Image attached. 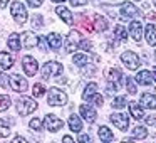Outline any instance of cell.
I'll return each mask as SVG.
<instances>
[{"instance_id": "cell-18", "label": "cell", "mask_w": 156, "mask_h": 143, "mask_svg": "<svg viewBox=\"0 0 156 143\" xmlns=\"http://www.w3.org/2000/svg\"><path fill=\"white\" fill-rule=\"evenodd\" d=\"M37 41H39V37H37V35H34L32 32H24V34H22V42H24V46L27 49L37 46Z\"/></svg>"}, {"instance_id": "cell-11", "label": "cell", "mask_w": 156, "mask_h": 143, "mask_svg": "<svg viewBox=\"0 0 156 143\" xmlns=\"http://www.w3.org/2000/svg\"><path fill=\"white\" fill-rule=\"evenodd\" d=\"M111 121L114 123L116 128H119L121 131H126L128 130V125H129V119L126 115H122V113H112L111 115Z\"/></svg>"}, {"instance_id": "cell-27", "label": "cell", "mask_w": 156, "mask_h": 143, "mask_svg": "<svg viewBox=\"0 0 156 143\" xmlns=\"http://www.w3.org/2000/svg\"><path fill=\"white\" fill-rule=\"evenodd\" d=\"M7 44H9V49H12V51H20V41H19V35L17 34H12L10 37H9V41H7Z\"/></svg>"}, {"instance_id": "cell-15", "label": "cell", "mask_w": 156, "mask_h": 143, "mask_svg": "<svg viewBox=\"0 0 156 143\" xmlns=\"http://www.w3.org/2000/svg\"><path fill=\"white\" fill-rule=\"evenodd\" d=\"M108 27H109L108 19H104L102 15L96 14L94 15V31L96 32H104V31H108Z\"/></svg>"}, {"instance_id": "cell-36", "label": "cell", "mask_w": 156, "mask_h": 143, "mask_svg": "<svg viewBox=\"0 0 156 143\" xmlns=\"http://www.w3.org/2000/svg\"><path fill=\"white\" fill-rule=\"evenodd\" d=\"M32 93H34V98H41V96H44L45 88L41 84V82H37V84H34V89H32Z\"/></svg>"}, {"instance_id": "cell-2", "label": "cell", "mask_w": 156, "mask_h": 143, "mask_svg": "<svg viewBox=\"0 0 156 143\" xmlns=\"http://www.w3.org/2000/svg\"><path fill=\"white\" fill-rule=\"evenodd\" d=\"M35 109H37V103H35V99H32V98L24 96V98H20L17 101V111H19V115H22V116L30 115V113L35 111Z\"/></svg>"}, {"instance_id": "cell-46", "label": "cell", "mask_w": 156, "mask_h": 143, "mask_svg": "<svg viewBox=\"0 0 156 143\" xmlns=\"http://www.w3.org/2000/svg\"><path fill=\"white\" fill-rule=\"evenodd\" d=\"M14 141H20V143H27V140L22 138V136H17V138H14Z\"/></svg>"}, {"instance_id": "cell-4", "label": "cell", "mask_w": 156, "mask_h": 143, "mask_svg": "<svg viewBox=\"0 0 156 143\" xmlns=\"http://www.w3.org/2000/svg\"><path fill=\"white\" fill-rule=\"evenodd\" d=\"M62 72V64L55 61H49L42 66V78L44 79H51L52 76H59Z\"/></svg>"}, {"instance_id": "cell-1", "label": "cell", "mask_w": 156, "mask_h": 143, "mask_svg": "<svg viewBox=\"0 0 156 143\" xmlns=\"http://www.w3.org/2000/svg\"><path fill=\"white\" fill-rule=\"evenodd\" d=\"M106 74V79H108V84H106V93H109V94H112V93L118 91V88L121 86L122 82V72L118 71V69L114 68H109L104 71Z\"/></svg>"}, {"instance_id": "cell-23", "label": "cell", "mask_w": 156, "mask_h": 143, "mask_svg": "<svg viewBox=\"0 0 156 143\" xmlns=\"http://www.w3.org/2000/svg\"><path fill=\"white\" fill-rule=\"evenodd\" d=\"M129 105V113H131V116L134 119H143L144 118V113H143V109L139 108L138 105H136L134 101H131V103H128Z\"/></svg>"}, {"instance_id": "cell-37", "label": "cell", "mask_w": 156, "mask_h": 143, "mask_svg": "<svg viewBox=\"0 0 156 143\" xmlns=\"http://www.w3.org/2000/svg\"><path fill=\"white\" fill-rule=\"evenodd\" d=\"M89 99H91V101L94 103L96 106H102V96H101V94H98V93H94V94H92Z\"/></svg>"}, {"instance_id": "cell-9", "label": "cell", "mask_w": 156, "mask_h": 143, "mask_svg": "<svg viewBox=\"0 0 156 143\" xmlns=\"http://www.w3.org/2000/svg\"><path fill=\"white\" fill-rule=\"evenodd\" d=\"M119 12H121V17H124V19H134L136 15H139L138 7H134L131 2H124V4H121Z\"/></svg>"}, {"instance_id": "cell-24", "label": "cell", "mask_w": 156, "mask_h": 143, "mask_svg": "<svg viewBox=\"0 0 156 143\" xmlns=\"http://www.w3.org/2000/svg\"><path fill=\"white\" fill-rule=\"evenodd\" d=\"M47 42H49V46H51V49H54V51L62 46V39H61L59 34H49L47 35Z\"/></svg>"}, {"instance_id": "cell-28", "label": "cell", "mask_w": 156, "mask_h": 143, "mask_svg": "<svg viewBox=\"0 0 156 143\" xmlns=\"http://www.w3.org/2000/svg\"><path fill=\"white\" fill-rule=\"evenodd\" d=\"M126 105H128L126 96H118V98H114V99H112V103H111V106H112V108H116V109H122Z\"/></svg>"}, {"instance_id": "cell-16", "label": "cell", "mask_w": 156, "mask_h": 143, "mask_svg": "<svg viewBox=\"0 0 156 143\" xmlns=\"http://www.w3.org/2000/svg\"><path fill=\"white\" fill-rule=\"evenodd\" d=\"M55 12H57V15H59V17H61L67 25H72V24H74V17H72L71 10H67L66 7H57V9H55Z\"/></svg>"}, {"instance_id": "cell-53", "label": "cell", "mask_w": 156, "mask_h": 143, "mask_svg": "<svg viewBox=\"0 0 156 143\" xmlns=\"http://www.w3.org/2000/svg\"><path fill=\"white\" fill-rule=\"evenodd\" d=\"M0 76H2V74H0Z\"/></svg>"}, {"instance_id": "cell-25", "label": "cell", "mask_w": 156, "mask_h": 143, "mask_svg": "<svg viewBox=\"0 0 156 143\" xmlns=\"http://www.w3.org/2000/svg\"><path fill=\"white\" fill-rule=\"evenodd\" d=\"M99 138H101L102 141H111V140H114V135H112V131L108 126H101V128H99Z\"/></svg>"}, {"instance_id": "cell-21", "label": "cell", "mask_w": 156, "mask_h": 143, "mask_svg": "<svg viewBox=\"0 0 156 143\" xmlns=\"http://www.w3.org/2000/svg\"><path fill=\"white\" fill-rule=\"evenodd\" d=\"M14 66V59L9 52H0V68L2 69H10Z\"/></svg>"}, {"instance_id": "cell-38", "label": "cell", "mask_w": 156, "mask_h": 143, "mask_svg": "<svg viewBox=\"0 0 156 143\" xmlns=\"http://www.w3.org/2000/svg\"><path fill=\"white\" fill-rule=\"evenodd\" d=\"M32 25H34V29H41L42 25V17H39V15H34V17H32Z\"/></svg>"}, {"instance_id": "cell-22", "label": "cell", "mask_w": 156, "mask_h": 143, "mask_svg": "<svg viewBox=\"0 0 156 143\" xmlns=\"http://www.w3.org/2000/svg\"><path fill=\"white\" fill-rule=\"evenodd\" d=\"M146 41H148L149 46H156V29L153 24H148L146 25Z\"/></svg>"}, {"instance_id": "cell-52", "label": "cell", "mask_w": 156, "mask_h": 143, "mask_svg": "<svg viewBox=\"0 0 156 143\" xmlns=\"http://www.w3.org/2000/svg\"><path fill=\"white\" fill-rule=\"evenodd\" d=\"M154 59H156V52H154Z\"/></svg>"}, {"instance_id": "cell-33", "label": "cell", "mask_w": 156, "mask_h": 143, "mask_svg": "<svg viewBox=\"0 0 156 143\" xmlns=\"http://www.w3.org/2000/svg\"><path fill=\"white\" fill-rule=\"evenodd\" d=\"M29 126H30V130H34V131H42L44 123L41 121V118H32L30 123H29Z\"/></svg>"}, {"instance_id": "cell-29", "label": "cell", "mask_w": 156, "mask_h": 143, "mask_svg": "<svg viewBox=\"0 0 156 143\" xmlns=\"http://www.w3.org/2000/svg\"><path fill=\"white\" fill-rule=\"evenodd\" d=\"M9 123H10V119H0V136L2 138H7V136H10V130H9Z\"/></svg>"}, {"instance_id": "cell-47", "label": "cell", "mask_w": 156, "mask_h": 143, "mask_svg": "<svg viewBox=\"0 0 156 143\" xmlns=\"http://www.w3.org/2000/svg\"><path fill=\"white\" fill-rule=\"evenodd\" d=\"M62 141H64V143H71V141H72V138H71V136H67V135H66L64 138H62Z\"/></svg>"}, {"instance_id": "cell-42", "label": "cell", "mask_w": 156, "mask_h": 143, "mask_svg": "<svg viewBox=\"0 0 156 143\" xmlns=\"http://www.w3.org/2000/svg\"><path fill=\"white\" fill-rule=\"evenodd\" d=\"M94 71H96V69H94V66H89V68H86L84 76H86V78H91V74H92Z\"/></svg>"}, {"instance_id": "cell-5", "label": "cell", "mask_w": 156, "mask_h": 143, "mask_svg": "<svg viewBox=\"0 0 156 143\" xmlns=\"http://www.w3.org/2000/svg\"><path fill=\"white\" fill-rule=\"evenodd\" d=\"M9 84H10L12 91H17V93H24L29 89V82L24 76H19V74H12L9 76Z\"/></svg>"}, {"instance_id": "cell-35", "label": "cell", "mask_w": 156, "mask_h": 143, "mask_svg": "<svg viewBox=\"0 0 156 143\" xmlns=\"http://www.w3.org/2000/svg\"><path fill=\"white\" fill-rule=\"evenodd\" d=\"M126 89H128V93H131V94H136V93H138V86H136V82L133 78L126 79Z\"/></svg>"}, {"instance_id": "cell-26", "label": "cell", "mask_w": 156, "mask_h": 143, "mask_svg": "<svg viewBox=\"0 0 156 143\" xmlns=\"http://www.w3.org/2000/svg\"><path fill=\"white\" fill-rule=\"evenodd\" d=\"M94 93H98V84H96V82H89V84L86 86V91L82 93V99H84V101H87V99L91 98Z\"/></svg>"}, {"instance_id": "cell-50", "label": "cell", "mask_w": 156, "mask_h": 143, "mask_svg": "<svg viewBox=\"0 0 156 143\" xmlns=\"http://www.w3.org/2000/svg\"><path fill=\"white\" fill-rule=\"evenodd\" d=\"M52 2H59L61 4V2H66V0H52Z\"/></svg>"}, {"instance_id": "cell-45", "label": "cell", "mask_w": 156, "mask_h": 143, "mask_svg": "<svg viewBox=\"0 0 156 143\" xmlns=\"http://www.w3.org/2000/svg\"><path fill=\"white\" fill-rule=\"evenodd\" d=\"M37 46L42 49V51H45V42H44V39H39V41H37Z\"/></svg>"}, {"instance_id": "cell-6", "label": "cell", "mask_w": 156, "mask_h": 143, "mask_svg": "<svg viewBox=\"0 0 156 143\" xmlns=\"http://www.w3.org/2000/svg\"><path fill=\"white\" fill-rule=\"evenodd\" d=\"M10 14H12V17H14V20L17 22V24H24V22L27 20V9H25L20 2H14V4H12Z\"/></svg>"}, {"instance_id": "cell-30", "label": "cell", "mask_w": 156, "mask_h": 143, "mask_svg": "<svg viewBox=\"0 0 156 143\" xmlns=\"http://www.w3.org/2000/svg\"><path fill=\"white\" fill-rule=\"evenodd\" d=\"M114 37L118 39L119 42H124L126 39H128V35H126V29L122 27V25H116V29H114Z\"/></svg>"}, {"instance_id": "cell-34", "label": "cell", "mask_w": 156, "mask_h": 143, "mask_svg": "<svg viewBox=\"0 0 156 143\" xmlns=\"http://www.w3.org/2000/svg\"><path fill=\"white\" fill-rule=\"evenodd\" d=\"M9 108H10V98L7 94H0V111H5Z\"/></svg>"}, {"instance_id": "cell-8", "label": "cell", "mask_w": 156, "mask_h": 143, "mask_svg": "<svg viewBox=\"0 0 156 143\" xmlns=\"http://www.w3.org/2000/svg\"><path fill=\"white\" fill-rule=\"evenodd\" d=\"M79 44H81V34L77 31H71V34L67 35V41H66V51L74 52L79 47Z\"/></svg>"}, {"instance_id": "cell-14", "label": "cell", "mask_w": 156, "mask_h": 143, "mask_svg": "<svg viewBox=\"0 0 156 143\" xmlns=\"http://www.w3.org/2000/svg\"><path fill=\"white\" fill-rule=\"evenodd\" d=\"M129 32H131V37L134 39L136 42L141 41V37H143V27H141V22L133 20L131 24H129Z\"/></svg>"}, {"instance_id": "cell-10", "label": "cell", "mask_w": 156, "mask_h": 143, "mask_svg": "<svg viewBox=\"0 0 156 143\" xmlns=\"http://www.w3.org/2000/svg\"><path fill=\"white\" fill-rule=\"evenodd\" d=\"M44 125H45V128L49 130V131H59V130L64 126V123H62V119H59L57 116H54V115H47L45 116V121H44Z\"/></svg>"}, {"instance_id": "cell-31", "label": "cell", "mask_w": 156, "mask_h": 143, "mask_svg": "<svg viewBox=\"0 0 156 143\" xmlns=\"http://www.w3.org/2000/svg\"><path fill=\"white\" fill-rule=\"evenodd\" d=\"M146 136H148V130H146L144 126H136V128L133 130V138L143 140V138H146Z\"/></svg>"}, {"instance_id": "cell-17", "label": "cell", "mask_w": 156, "mask_h": 143, "mask_svg": "<svg viewBox=\"0 0 156 143\" xmlns=\"http://www.w3.org/2000/svg\"><path fill=\"white\" fill-rule=\"evenodd\" d=\"M141 105L148 109H154L156 108V96L151 94V93H144L141 96Z\"/></svg>"}, {"instance_id": "cell-3", "label": "cell", "mask_w": 156, "mask_h": 143, "mask_svg": "<svg viewBox=\"0 0 156 143\" xmlns=\"http://www.w3.org/2000/svg\"><path fill=\"white\" fill-rule=\"evenodd\" d=\"M47 103L51 106H62L67 103V94H66L62 89L59 88H51L49 89V94H47Z\"/></svg>"}, {"instance_id": "cell-41", "label": "cell", "mask_w": 156, "mask_h": 143, "mask_svg": "<svg viewBox=\"0 0 156 143\" xmlns=\"http://www.w3.org/2000/svg\"><path fill=\"white\" fill-rule=\"evenodd\" d=\"M42 2H44V0H27V4L30 5V7H39V5H42Z\"/></svg>"}, {"instance_id": "cell-13", "label": "cell", "mask_w": 156, "mask_h": 143, "mask_svg": "<svg viewBox=\"0 0 156 143\" xmlns=\"http://www.w3.org/2000/svg\"><path fill=\"white\" fill-rule=\"evenodd\" d=\"M81 115L84 116V119L89 123H94L96 118H98V113H96L94 108L89 106V105H81Z\"/></svg>"}, {"instance_id": "cell-32", "label": "cell", "mask_w": 156, "mask_h": 143, "mask_svg": "<svg viewBox=\"0 0 156 143\" xmlns=\"http://www.w3.org/2000/svg\"><path fill=\"white\" fill-rule=\"evenodd\" d=\"M72 61H74L76 66H81V68H84L86 64H87V56L86 54H74V57H72Z\"/></svg>"}, {"instance_id": "cell-44", "label": "cell", "mask_w": 156, "mask_h": 143, "mask_svg": "<svg viewBox=\"0 0 156 143\" xmlns=\"http://www.w3.org/2000/svg\"><path fill=\"white\" fill-rule=\"evenodd\" d=\"M144 123H146V125H154V123H156V118H154V116H149V118H144Z\"/></svg>"}, {"instance_id": "cell-49", "label": "cell", "mask_w": 156, "mask_h": 143, "mask_svg": "<svg viewBox=\"0 0 156 143\" xmlns=\"http://www.w3.org/2000/svg\"><path fill=\"white\" fill-rule=\"evenodd\" d=\"M151 74H153V79H154V81H156V68L153 69V72H151Z\"/></svg>"}, {"instance_id": "cell-48", "label": "cell", "mask_w": 156, "mask_h": 143, "mask_svg": "<svg viewBox=\"0 0 156 143\" xmlns=\"http://www.w3.org/2000/svg\"><path fill=\"white\" fill-rule=\"evenodd\" d=\"M7 4H9V0H0V9H4Z\"/></svg>"}, {"instance_id": "cell-7", "label": "cell", "mask_w": 156, "mask_h": 143, "mask_svg": "<svg viewBox=\"0 0 156 143\" xmlns=\"http://www.w3.org/2000/svg\"><path fill=\"white\" fill-rule=\"evenodd\" d=\"M121 61L124 62L126 68L131 69V71L138 69V68H139V64H141V62H139V57H138V56H136L133 51H126V52H122V54H121Z\"/></svg>"}, {"instance_id": "cell-43", "label": "cell", "mask_w": 156, "mask_h": 143, "mask_svg": "<svg viewBox=\"0 0 156 143\" xmlns=\"http://www.w3.org/2000/svg\"><path fill=\"white\" fill-rule=\"evenodd\" d=\"M77 141H91V138H89L87 135H81V133H79V136H77Z\"/></svg>"}, {"instance_id": "cell-19", "label": "cell", "mask_w": 156, "mask_h": 143, "mask_svg": "<svg viewBox=\"0 0 156 143\" xmlns=\"http://www.w3.org/2000/svg\"><path fill=\"white\" fill-rule=\"evenodd\" d=\"M136 81L139 84H144V86H149L153 82V74L149 71H139L138 76H136Z\"/></svg>"}, {"instance_id": "cell-40", "label": "cell", "mask_w": 156, "mask_h": 143, "mask_svg": "<svg viewBox=\"0 0 156 143\" xmlns=\"http://www.w3.org/2000/svg\"><path fill=\"white\" fill-rule=\"evenodd\" d=\"M71 2L72 7H79V5H86L87 4V0H69Z\"/></svg>"}, {"instance_id": "cell-39", "label": "cell", "mask_w": 156, "mask_h": 143, "mask_svg": "<svg viewBox=\"0 0 156 143\" xmlns=\"http://www.w3.org/2000/svg\"><path fill=\"white\" fill-rule=\"evenodd\" d=\"M79 47H81V49H86V51H91V49H92V42H91V41H81Z\"/></svg>"}, {"instance_id": "cell-51", "label": "cell", "mask_w": 156, "mask_h": 143, "mask_svg": "<svg viewBox=\"0 0 156 143\" xmlns=\"http://www.w3.org/2000/svg\"><path fill=\"white\" fill-rule=\"evenodd\" d=\"M153 4H154V5H156V0H153Z\"/></svg>"}, {"instance_id": "cell-20", "label": "cell", "mask_w": 156, "mask_h": 143, "mask_svg": "<svg viewBox=\"0 0 156 143\" xmlns=\"http://www.w3.org/2000/svg\"><path fill=\"white\" fill-rule=\"evenodd\" d=\"M67 125H69V128H71L72 131L81 133V130H82V121H81V118H79V116L72 115L71 118L67 119Z\"/></svg>"}, {"instance_id": "cell-12", "label": "cell", "mask_w": 156, "mask_h": 143, "mask_svg": "<svg viewBox=\"0 0 156 143\" xmlns=\"http://www.w3.org/2000/svg\"><path fill=\"white\" fill-rule=\"evenodd\" d=\"M24 71L27 72V76H35V72L39 71V62L32 56H25L24 57Z\"/></svg>"}]
</instances>
